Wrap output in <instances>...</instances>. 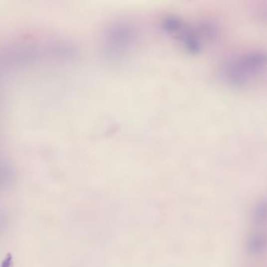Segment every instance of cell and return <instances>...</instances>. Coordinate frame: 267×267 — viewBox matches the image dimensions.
<instances>
[{"instance_id":"cell-2","label":"cell","mask_w":267,"mask_h":267,"mask_svg":"<svg viewBox=\"0 0 267 267\" xmlns=\"http://www.w3.org/2000/svg\"><path fill=\"white\" fill-rule=\"evenodd\" d=\"M161 26L164 32L191 54L200 53L204 41L211 40L217 32V27L213 23L205 21L194 25L181 16L173 14L164 16Z\"/></svg>"},{"instance_id":"cell-5","label":"cell","mask_w":267,"mask_h":267,"mask_svg":"<svg viewBox=\"0 0 267 267\" xmlns=\"http://www.w3.org/2000/svg\"><path fill=\"white\" fill-rule=\"evenodd\" d=\"M253 217L258 222H263L267 217V203L265 200L257 202L253 210Z\"/></svg>"},{"instance_id":"cell-3","label":"cell","mask_w":267,"mask_h":267,"mask_svg":"<svg viewBox=\"0 0 267 267\" xmlns=\"http://www.w3.org/2000/svg\"><path fill=\"white\" fill-rule=\"evenodd\" d=\"M138 41V30L132 22L115 20L106 27L102 36L103 55L111 61H120L133 53Z\"/></svg>"},{"instance_id":"cell-4","label":"cell","mask_w":267,"mask_h":267,"mask_svg":"<svg viewBox=\"0 0 267 267\" xmlns=\"http://www.w3.org/2000/svg\"><path fill=\"white\" fill-rule=\"evenodd\" d=\"M265 238L260 235H254L249 238L247 242V248L249 253L257 255L262 253L265 249Z\"/></svg>"},{"instance_id":"cell-1","label":"cell","mask_w":267,"mask_h":267,"mask_svg":"<svg viewBox=\"0 0 267 267\" xmlns=\"http://www.w3.org/2000/svg\"><path fill=\"white\" fill-rule=\"evenodd\" d=\"M267 55L260 49H250L237 53L223 68L224 81L235 88H248L265 76Z\"/></svg>"}]
</instances>
